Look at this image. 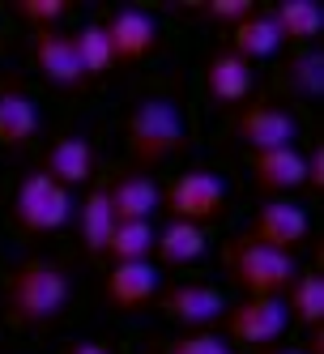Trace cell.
I'll list each match as a JSON object with an SVG mask.
<instances>
[{"instance_id": "1", "label": "cell", "mask_w": 324, "mask_h": 354, "mask_svg": "<svg viewBox=\"0 0 324 354\" xmlns=\"http://www.w3.org/2000/svg\"><path fill=\"white\" fill-rule=\"evenodd\" d=\"M68 295H73V286H68V273L60 261L26 257L9 269L0 303H5V316L17 328H47L68 308Z\"/></svg>"}, {"instance_id": "2", "label": "cell", "mask_w": 324, "mask_h": 354, "mask_svg": "<svg viewBox=\"0 0 324 354\" xmlns=\"http://www.w3.org/2000/svg\"><path fill=\"white\" fill-rule=\"evenodd\" d=\"M188 124L184 111L175 107V98L149 94L128 111V154L137 167H162L166 158H175L184 149Z\"/></svg>"}, {"instance_id": "3", "label": "cell", "mask_w": 324, "mask_h": 354, "mask_svg": "<svg viewBox=\"0 0 324 354\" xmlns=\"http://www.w3.org/2000/svg\"><path fill=\"white\" fill-rule=\"evenodd\" d=\"M222 261H227V273L231 282L247 290V299H282L286 286L298 277V261L294 252H278V248H265L256 239H231L227 252H222Z\"/></svg>"}, {"instance_id": "4", "label": "cell", "mask_w": 324, "mask_h": 354, "mask_svg": "<svg viewBox=\"0 0 324 354\" xmlns=\"http://www.w3.org/2000/svg\"><path fill=\"white\" fill-rule=\"evenodd\" d=\"M162 209H171L175 222L205 226L227 214V184L213 171H184L162 188Z\"/></svg>"}, {"instance_id": "5", "label": "cell", "mask_w": 324, "mask_h": 354, "mask_svg": "<svg viewBox=\"0 0 324 354\" xmlns=\"http://www.w3.org/2000/svg\"><path fill=\"white\" fill-rule=\"evenodd\" d=\"M73 214V201H68V188L52 184L43 171H30L26 180L17 184L13 192V222L30 235H47V231H60Z\"/></svg>"}, {"instance_id": "6", "label": "cell", "mask_w": 324, "mask_h": 354, "mask_svg": "<svg viewBox=\"0 0 324 354\" xmlns=\"http://www.w3.org/2000/svg\"><path fill=\"white\" fill-rule=\"evenodd\" d=\"M222 320H227V333L235 342H247L256 350L273 346L286 333V324H290L282 299H239V303H227Z\"/></svg>"}, {"instance_id": "7", "label": "cell", "mask_w": 324, "mask_h": 354, "mask_svg": "<svg viewBox=\"0 0 324 354\" xmlns=\"http://www.w3.org/2000/svg\"><path fill=\"white\" fill-rule=\"evenodd\" d=\"M235 137H239V145L252 149V154H265V149H286L298 137V120L286 107L256 103V107H243L235 115Z\"/></svg>"}, {"instance_id": "8", "label": "cell", "mask_w": 324, "mask_h": 354, "mask_svg": "<svg viewBox=\"0 0 324 354\" xmlns=\"http://www.w3.org/2000/svg\"><path fill=\"white\" fill-rule=\"evenodd\" d=\"M103 35L111 43V60L115 64H137L158 47V21L141 13V9H115L103 21Z\"/></svg>"}, {"instance_id": "9", "label": "cell", "mask_w": 324, "mask_h": 354, "mask_svg": "<svg viewBox=\"0 0 324 354\" xmlns=\"http://www.w3.org/2000/svg\"><path fill=\"white\" fill-rule=\"evenodd\" d=\"M222 312H227V299H222V290L209 286V282H184V286L162 290V316L192 328V333L213 324Z\"/></svg>"}, {"instance_id": "10", "label": "cell", "mask_w": 324, "mask_h": 354, "mask_svg": "<svg viewBox=\"0 0 324 354\" xmlns=\"http://www.w3.org/2000/svg\"><path fill=\"white\" fill-rule=\"evenodd\" d=\"M94 167H98V154L86 137H56L39 158V171L60 188H77L94 180Z\"/></svg>"}, {"instance_id": "11", "label": "cell", "mask_w": 324, "mask_h": 354, "mask_svg": "<svg viewBox=\"0 0 324 354\" xmlns=\"http://www.w3.org/2000/svg\"><path fill=\"white\" fill-rule=\"evenodd\" d=\"M243 235L265 243V248L294 252L298 243L307 239V214L298 205H286V201H269V205H260V214L252 218V226H247Z\"/></svg>"}, {"instance_id": "12", "label": "cell", "mask_w": 324, "mask_h": 354, "mask_svg": "<svg viewBox=\"0 0 324 354\" xmlns=\"http://www.w3.org/2000/svg\"><path fill=\"white\" fill-rule=\"evenodd\" d=\"M154 295H158V273L149 261L111 265V273L103 277V299L115 312H141V308H149Z\"/></svg>"}, {"instance_id": "13", "label": "cell", "mask_w": 324, "mask_h": 354, "mask_svg": "<svg viewBox=\"0 0 324 354\" xmlns=\"http://www.w3.org/2000/svg\"><path fill=\"white\" fill-rule=\"evenodd\" d=\"M35 68L60 90H82L86 86V73L77 64V52H73V39L60 35L56 26L35 30Z\"/></svg>"}, {"instance_id": "14", "label": "cell", "mask_w": 324, "mask_h": 354, "mask_svg": "<svg viewBox=\"0 0 324 354\" xmlns=\"http://www.w3.org/2000/svg\"><path fill=\"white\" fill-rule=\"evenodd\" d=\"M107 201H111V214L115 222H149L154 209H162V188L141 171H128L107 188Z\"/></svg>"}, {"instance_id": "15", "label": "cell", "mask_w": 324, "mask_h": 354, "mask_svg": "<svg viewBox=\"0 0 324 354\" xmlns=\"http://www.w3.org/2000/svg\"><path fill=\"white\" fill-rule=\"evenodd\" d=\"M252 82H256L252 64L239 60L231 47H227V52H213L209 64H205V90H209L213 103H222V107L243 103V98L252 94Z\"/></svg>"}, {"instance_id": "16", "label": "cell", "mask_w": 324, "mask_h": 354, "mask_svg": "<svg viewBox=\"0 0 324 354\" xmlns=\"http://www.w3.org/2000/svg\"><path fill=\"white\" fill-rule=\"evenodd\" d=\"M303 175H307V162H303V154H298L294 145L252 154V184H256L260 192H269V196L303 188Z\"/></svg>"}, {"instance_id": "17", "label": "cell", "mask_w": 324, "mask_h": 354, "mask_svg": "<svg viewBox=\"0 0 324 354\" xmlns=\"http://www.w3.org/2000/svg\"><path fill=\"white\" fill-rule=\"evenodd\" d=\"M39 133V107H35V98L21 90L17 82L9 86H0V145H26L30 137Z\"/></svg>"}, {"instance_id": "18", "label": "cell", "mask_w": 324, "mask_h": 354, "mask_svg": "<svg viewBox=\"0 0 324 354\" xmlns=\"http://www.w3.org/2000/svg\"><path fill=\"white\" fill-rule=\"evenodd\" d=\"M282 47V35H278V26L269 21V13L265 9H252L239 26H231V52L239 56V60H265V56H273Z\"/></svg>"}, {"instance_id": "19", "label": "cell", "mask_w": 324, "mask_h": 354, "mask_svg": "<svg viewBox=\"0 0 324 354\" xmlns=\"http://www.w3.org/2000/svg\"><path fill=\"white\" fill-rule=\"evenodd\" d=\"M111 231H115V214H111L107 188H90L82 196V209H77V235H82L90 257H103V252H107Z\"/></svg>"}, {"instance_id": "20", "label": "cell", "mask_w": 324, "mask_h": 354, "mask_svg": "<svg viewBox=\"0 0 324 354\" xmlns=\"http://www.w3.org/2000/svg\"><path fill=\"white\" fill-rule=\"evenodd\" d=\"M286 316L298 320L312 333V328H324V277L320 273H303L298 269V277L286 286Z\"/></svg>"}, {"instance_id": "21", "label": "cell", "mask_w": 324, "mask_h": 354, "mask_svg": "<svg viewBox=\"0 0 324 354\" xmlns=\"http://www.w3.org/2000/svg\"><path fill=\"white\" fill-rule=\"evenodd\" d=\"M205 226H192V222H171L166 231L154 235V252L162 265H192L196 257L205 252Z\"/></svg>"}, {"instance_id": "22", "label": "cell", "mask_w": 324, "mask_h": 354, "mask_svg": "<svg viewBox=\"0 0 324 354\" xmlns=\"http://www.w3.org/2000/svg\"><path fill=\"white\" fill-rule=\"evenodd\" d=\"M154 222H115V231L107 239V252L111 265H133V261H149L154 252Z\"/></svg>"}, {"instance_id": "23", "label": "cell", "mask_w": 324, "mask_h": 354, "mask_svg": "<svg viewBox=\"0 0 324 354\" xmlns=\"http://www.w3.org/2000/svg\"><path fill=\"white\" fill-rule=\"evenodd\" d=\"M269 21L278 26L282 43H286V39H290V43H307V39H316V35L324 30V13H320L316 5H307V0H286V5L269 9Z\"/></svg>"}, {"instance_id": "24", "label": "cell", "mask_w": 324, "mask_h": 354, "mask_svg": "<svg viewBox=\"0 0 324 354\" xmlns=\"http://www.w3.org/2000/svg\"><path fill=\"white\" fill-rule=\"evenodd\" d=\"M73 39V52H77V64L86 73V82H98V77H107V73L115 68L111 60V43L103 35V21H94V26H82L77 35H68Z\"/></svg>"}, {"instance_id": "25", "label": "cell", "mask_w": 324, "mask_h": 354, "mask_svg": "<svg viewBox=\"0 0 324 354\" xmlns=\"http://www.w3.org/2000/svg\"><path fill=\"white\" fill-rule=\"evenodd\" d=\"M282 82L298 94V98H320L324 94V52H312V47H303V52H294L282 68Z\"/></svg>"}, {"instance_id": "26", "label": "cell", "mask_w": 324, "mask_h": 354, "mask_svg": "<svg viewBox=\"0 0 324 354\" xmlns=\"http://www.w3.org/2000/svg\"><path fill=\"white\" fill-rule=\"evenodd\" d=\"M17 17L35 21V30H52L60 17H68V0H17Z\"/></svg>"}, {"instance_id": "27", "label": "cell", "mask_w": 324, "mask_h": 354, "mask_svg": "<svg viewBox=\"0 0 324 354\" xmlns=\"http://www.w3.org/2000/svg\"><path fill=\"white\" fill-rule=\"evenodd\" d=\"M166 354H235V350H231V342H222L218 333L196 328V333H180L175 342L166 346Z\"/></svg>"}, {"instance_id": "28", "label": "cell", "mask_w": 324, "mask_h": 354, "mask_svg": "<svg viewBox=\"0 0 324 354\" xmlns=\"http://www.w3.org/2000/svg\"><path fill=\"white\" fill-rule=\"evenodd\" d=\"M252 9H256L252 0H209L201 13H205L209 21H227V26H239V21L252 13Z\"/></svg>"}, {"instance_id": "29", "label": "cell", "mask_w": 324, "mask_h": 354, "mask_svg": "<svg viewBox=\"0 0 324 354\" xmlns=\"http://www.w3.org/2000/svg\"><path fill=\"white\" fill-rule=\"evenodd\" d=\"M303 162H307L303 184H307L312 192H324V145H316L312 154H303Z\"/></svg>"}, {"instance_id": "30", "label": "cell", "mask_w": 324, "mask_h": 354, "mask_svg": "<svg viewBox=\"0 0 324 354\" xmlns=\"http://www.w3.org/2000/svg\"><path fill=\"white\" fill-rule=\"evenodd\" d=\"M64 354H111L103 342H68V350Z\"/></svg>"}, {"instance_id": "31", "label": "cell", "mask_w": 324, "mask_h": 354, "mask_svg": "<svg viewBox=\"0 0 324 354\" xmlns=\"http://www.w3.org/2000/svg\"><path fill=\"white\" fill-rule=\"evenodd\" d=\"M260 354H307V350H294V346H265Z\"/></svg>"}]
</instances>
